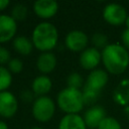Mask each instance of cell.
Instances as JSON below:
<instances>
[{
  "label": "cell",
  "instance_id": "d4e9b609",
  "mask_svg": "<svg viewBox=\"0 0 129 129\" xmlns=\"http://www.w3.org/2000/svg\"><path fill=\"white\" fill-rule=\"evenodd\" d=\"M121 38H122V42L124 44V47L127 50H129V29H126L123 31Z\"/></svg>",
  "mask_w": 129,
  "mask_h": 129
},
{
  "label": "cell",
  "instance_id": "ac0fdd59",
  "mask_svg": "<svg viewBox=\"0 0 129 129\" xmlns=\"http://www.w3.org/2000/svg\"><path fill=\"white\" fill-rule=\"evenodd\" d=\"M11 83H12V75L10 71L5 67L0 66V92L6 91V89H8Z\"/></svg>",
  "mask_w": 129,
  "mask_h": 129
},
{
  "label": "cell",
  "instance_id": "cb8c5ba5",
  "mask_svg": "<svg viewBox=\"0 0 129 129\" xmlns=\"http://www.w3.org/2000/svg\"><path fill=\"white\" fill-rule=\"evenodd\" d=\"M10 59L11 58H10L9 50L6 47H4V46H0V66L8 63Z\"/></svg>",
  "mask_w": 129,
  "mask_h": 129
},
{
  "label": "cell",
  "instance_id": "d6986e66",
  "mask_svg": "<svg viewBox=\"0 0 129 129\" xmlns=\"http://www.w3.org/2000/svg\"><path fill=\"white\" fill-rule=\"evenodd\" d=\"M27 12H28V10H27L26 5H24L22 3H17L12 7L11 16L15 20H23L26 18Z\"/></svg>",
  "mask_w": 129,
  "mask_h": 129
},
{
  "label": "cell",
  "instance_id": "2e32d148",
  "mask_svg": "<svg viewBox=\"0 0 129 129\" xmlns=\"http://www.w3.org/2000/svg\"><path fill=\"white\" fill-rule=\"evenodd\" d=\"M51 87H52L51 80L46 75H39L35 77L31 84L32 91L38 96H45V94L50 91Z\"/></svg>",
  "mask_w": 129,
  "mask_h": 129
},
{
  "label": "cell",
  "instance_id": "9c48e42d",
  "mask_svg": "<svg viewBox=\"0 0 129 129\" xmlns=\"http://www.w3.org/2000/svg\"><path fill=\"white\" fill-rule=\"evenodd\" d=\"M16 30V20L11 15L0 14V42H5L13 38Z\"/></svg>",
  "mask_w": 129,
  "mask_h": 129
},
{
  "label": "cell",
  "instance_id": "5b68a950",
  "mask_svg": "<svg viewBox=\"0 0 129 129\" xmlns=\"http://www.w3.org/2000/svg\"><path fill=\"white\" fill-rule=\"evenodd\" d=\"M127 17L128 15L126 9L120 4L110 3L107 4L103 9V18L111 25H121L125 23Z\"/></svg>",
  "mask_w": 129,
  "mask_h": 129
},
{
  "label": "cell",
  "instance_id": "f1b7e54d",
  "mask_svg": "<svg viewBox=\"0 0 129 129\" xmlns=\"http://www.w3.org/2000/svg\"><path fill=\"white\" fill-rule=\"evenodd\" d=\"M125 23H126V26H127V29H129V15H128V17H127V19H126V21H125Z\"/></svg>",
  "mask_w": 129,
  "mask_h": 129
},
{
  "label": "cell",
  "instance_id": "e0dca14e",
  "mask_svg": "<svg viewBox=\"0 0 129 129\" xmlns=\"http://www.w3.org/2000/svg\"><path fill=\"white\" fill-rule=\"evenodd\" d=\"M13 47L16 51H18L21 54H29L32 50V40L29 39L28 37L24 36V35H18L16 37H14L13 39Z\"/></svg>",
  "mask_w": 129,
  "mask_h": 129
},
{
  "label": "cell",
  "instance_id": "484cf974",
  "mask_svg": "<svg viewBox=\"0 0 129 129\" xmlns=\"http://www.w3.org/2000/svg\"><path fill=\"white\" fill-rule=\"evenodd\" d=\"M21 97H22V99L25 100V101H31V100H32V95H31V93H30L29 91H24V92H22Z\"/></svg>",
  "mask_w": 129,
  "mask_h": 129
},
{
  "label": "cell",
  "instance_id": "4fadbf2b",
  "mask_svg": "<svg viewBox=\"0 0 129 129\" xmlns=\"http://www.w3.org/2000/svg\"><path fill=\"white\" fill-rule=\"evenodd\" d=\"M56 66V56L51 51L41 52L36 59V67L39 72L46 75L54 70Z\"/></svg>",
  "mask_w": 129,
  "mask_h": 129
},
{
  "label": "cell",
  "instance_id": "5bb4252c",
  "mask_svg": "<svg viewBox=\"0 0 129 129\" xmlns=\"http://www.w3.org/2000/svg\"><path fill=\"white\" fill-rule=\"evenodd\" d=\"M85 120L79 114H66L58 123V129H86Z\"/></svg>",
  "mask_w": 129,
  "mask_h": 129
},
{
  "label": "cell",
  "instance_id": "ba28073f",
  "mask_svg": "<svg viewBox=\"0 0 129 129\" xmlns=\"http://www.w3.org/2000/svg\"><path fill=\"white\" fill-rule=\"evenodd\" d=\"M107 82H108V74L106 71L101 69L93 70L89 74L87 81L84 85V88L100 93L101 90L106 86Z\"/></svg>",
  "mask_w": 129,
  "mask_h": 129
},
{
  "label": "cell",
  "instance_id": "4316f807",
  "mask_svg": "<svg viewBox=\"0 0 129 129\" xmlns=\"http://www.w3.org/2000/svg\"><path fill=\"white\" fill-rule=\"evenodd\" d=\"M9 0H0V10L5 9L9 5Z\"/></svg>",
  "mask_w": 129,
  "mask_h": 129
},
{
  "label": "cell",
  "instance_id": "9a60e30c",
  "mask_svg": "<svg viewBox=\"0 0 129 129\" xmlns=\"http://www.w3.org/2000/svg\"><path fill=\"white\" fill-rule=\"evenodd\" d=\"M113 100L120 106L129 104V79L122 80L113 92Z\"/></svg>",
  "mask_w": 129,
  "mask_h": 129
},
{
  "label": "cell",
  "instance_id": "277c9868",
  "mask_svg": "<svg viewBox=\"0 0 129 129\" xmlns=\"http://www.w3.org/2000/svg\"><path fill=\"white\" fill-rule=\"evenodd\" d=\"M55 104L48 96H38L32 104V114L40 122L48 121L54 114Z\"/></svg>",
  "mask_w": 129,
  "mask_h": 129
},
{
  "label": "cell",
  "instance_id": "8fae6325",
  "mask_svg": "<svg viewBox=\"0 0 129 129\" xmlns=\"http://www.w3.org/2000/svg\"><path fill=\"white\" fill-rule=\"evenodd\" d=\"M35 14L41 18H50L58 10V3L54 0H36L33 3Z\"/></svg>",
  "mask_w": 129,
  "mask_h": 129
},
{
  "label": "cell",
  "instance_id": "f546056e",
  "mask_svg": "<svg viewBox=\"0 0 129 129\" xmlns=\"http://www.w3.org/2000/svg\"><path fill=\"white\" fill-rule=\"evenodd\" d=\"M30 129H43V128H41V127H39V126H34V127H31Z\"/></svg>",
  "mask_w": 129,
  "mask_h": 129
},
{
  "label": "cell",
  "instance_id": "44dd1931",
  "mask_svg": "<svg viewBox=\"0 0 129 129\" xmlns=\"http://www.w3.org/2000/svg\"><path fill=\"white\" fill-rule=\"evenodd\" d=\"M92 42L95 45L96 48H102L104 49L108 45V38L107 36L102 32H96L92 35Z\"/></svg>",
  "mask_w": 129,
  "mask_h": 129
},
{
  "label": "cell",
  "instance_id": "7c38bea8",
  "mask_svg": "<svg viewBox=\"0 0 129 129\" xmlns=\"http://www.w3.org/2000/svg\"><path fill=\"white\" fill-rule=\"evenodd\" d=\"M106 117V111L102 106L94 105L90 107L84 115V120L87 127L91 129L98 128L102 120Z\"/></svg>",
  "mask_w": 129,
  "mask_h": 129
},
{
  "label": "cell",
  "instance_id": "6da1fadb",
  "mask_svg": "<svg viewBox=\"0 0 129 129\" xmlns=\"http://www.w3.org/2000/svg\"><path fill=\"white\" fill-rule=\"evenodd\" d=\"M101 54L102 61L110 74L120 75L129 66V52L124 46L118 43L108 44L102 49Z\"/></svg>",
  "mask_w": 129,
  "mask_h": 129
},
{
  "label": "cell",
  "instance_id": "83f0119b",
  "mask_svg": "<svg viewBox=\"0 0 129 129\" xmlns=\"http://www.w3.org/2000/svg\"><path fill=\"white\" fill-rule=\"evenodd\" d=\"M0 129H8V125L6 122L0 120Z\"/></svg>",
  "mask_w": 129,
  "mask_h": 129
},
{
  "label": "cell",
  "instance_id": "3957f363",
  "mask_svg": "<svg viewBox=\"0 0 129 129\" xmlns=\"http://www.w3.org/2000/svg\"><path fill=\"white\" fill-rule=\"evenodd\" d=\"M56 102L58 107L67 114H78L85 105L82 91L70 87L58 92Z\"/></svg>",
  "mask_w": 129,
  "mask_h": 129
},
{
  "label": "cell",
  "instance_id": "7402d4cb",
  "mask_svg": "<svg viewBox=\"0 0 129 129\" xmlns=\"http://www.w3.org/2000/svg\"><path fill=\"white\" fill-rule=\"evenodd\" d=\"M98 129H121L119 121L113 117H105L100 123Z\"/></svg>",
  "mask_w": 129,
  "mask_h": 129
},
{
  "label": "cell",
  "instance_id": "ffe728a7",
  "mask_svg": "<svg viewBox=\"0 0 129 129\" xmlns=\"http://www.w3.org/2000/svg\"><path fill=\"white\" fill-rule=\"evenodd\" d=\"M67 84H68V87L70 88L80 90V88L83 85V78L79 73H76V72L71 73L67 78Z\"/></svg>",
  "mask_w": 129,
  "mask_h": 129
},
{
  "label": "cell",
  "instance_id": "30bf717a",
  "mask_svg": "<svg viewBox=\"0 0 129 129\" xmlns=\"http://www.w3.org/2000/svg\"><path fill=\"white\" fill-rule=\"evenodd\" d=\"M102 54L98 48L92 46L84 49L80 55V63L86 70L95 69L101 61Z\"/></svg>",
  "mask_w": 129,
  "mask_h": 129
},
{
  "label": "cell",
  "instance_id": "52a82bcc",
  "mask_svg": "<svg viewBox=\"0 0 129 129\" xmlns=\"http://www.w3.org/2000/svg\"><path fill=\"white\" fill-rule=\"evenodd\" d=\"M18 109V102L14 94L9 91L0 92V115L2 117H12Z\"/></svg>",
  "mask_w": 129,
  "mask_h": 129
},
{
  "label": "cell",
  "instance_id": "603a6c76",
  "mask_svg": "<svg viewBox=\"0 0 129 129\" xmlns=\"http://www.w3.org/2000/svg\"><path fill=\"white\" fill-rule=\"evenodd\" d=\"M8 70L14 74H18L23 70V62L18 57H12L8 62Z\"/></svg>",
  "mask_w": 129,
  "mask_h": 129
},
{
  "label": "cell",
  "instance_id": "8992f818",
  "mask_svg": "<svg viewBox=\"0 0 129 129\" xmlns=\"http://www.w3.org/2000/svg\"><path fill=\"white\" fill-rule=\"evenodd\" d=\"M88 41V35L84 31L79 29L69 31L64 38L67 47L72 51H83L84 49H86Z\"/></svg>",
  "mask_w": 129,
  "mask_h": 129
},
{
  "label": "cell",
  "instance_id": "7a4b0ae2",
  "mask_svg": "<svg viewBox=\"0 0 129 129\" xmlns=\"http://www.w3.org/2000/svg\"><path fill=\"white\" fill-rule=\"evenodd\" d=\"M58 39V31L54 24L43 21L39 22L35 25V27L32 30L31 40L33 45L41 50L44 51H50L56 43Z\"/></svg>",
  "mask_w": 129,
  "mask_h": 129
}]
</instances>
